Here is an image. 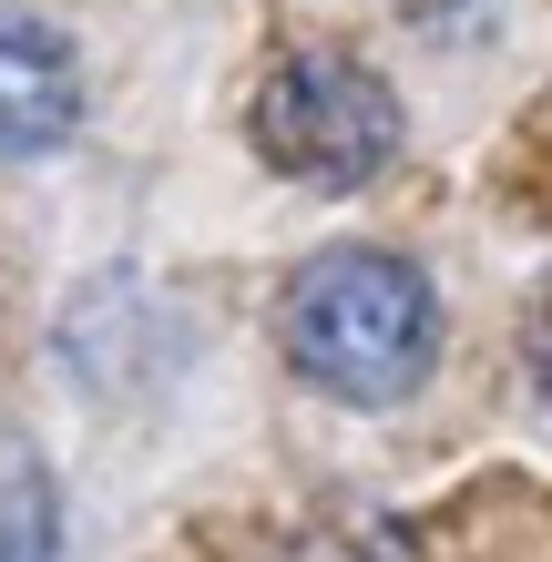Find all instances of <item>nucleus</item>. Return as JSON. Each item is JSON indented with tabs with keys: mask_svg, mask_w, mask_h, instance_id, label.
Returning <instances> with one entry per match:
<instances>
[{
	"mask_svg": "<svg viewBox=\"0 0 552 562\" xmlns=\"http://www.w3.org/2000/svg\"><path fill=\"white\" fill-rule=\"evenodd\" d=\"M532 389H542V409H552V317H542V338H532Z\"/></svg>",
	"mask_w": 552,
	"mask_h": 562,
	"instance_id": "nucleus-5",
	"label": "nucleus"
},
{
	"mask_svg": "<svg viewBox=\"0 0 552 562\" xmlns=\"http://www.w3.org/2000/svg\"><path fill=\"white\" fill-rule=\"evenodd\" d=\"M0 562H61L52 460L31 450V440H0Z\"/></svg>",
	"mask_w": 552,
	"mask_h": 562,
	"instance_id": "nucleus-4",
	"label": "nucleus"
},
{
	"mask_svg": "<svg viewBox=\"0 0 552 562\" xmlns=\"http://www.w3.org/2000/svg\"><path fill=\"white\" fill-rule=\"evenodd\" d=\"M256 154L277 175H297L317 194H348V184H379L399 164V92H388L369 61L348 52H286L267 82H256V113H246Z\"/></svg>",
	"mask_w": 552,
	"mask_h": 562,
	"instance_id": "nucleus-2",
	"label": "nucleus"
},
{
	"mask_svg": "<svg viewBox=\"0 0 552 562\" xmlns=\"http://www.w3.org/2000/svg\"><path fill=\"white\" fill-rule=\"evenodd\" d=\"M72 134H82V61H72V42H61L42 11L0 0V164L52 154Z\"/></svg>",
	"mask_w": 552,
	"mask_h": 562,
	"instance_id": "nucleus-3",
	"label": "nucleus"
},
{
	"mask_svg": "<svg viewBox=\"0 0 552 562\" xmlns=\"http://www.w3.org/2000/svg\"><path fill=\"white\" fill-rule=\"evenodd\" d=\"M277 348L348 409H399L440 369V286L388 246H328L277 296Z\"/></svg>",
	"mask_w": 552,
	"mask_h": 562,
	"instance_id": "nucleus-1",
	"label": "nucleus"
}]
</instances>
